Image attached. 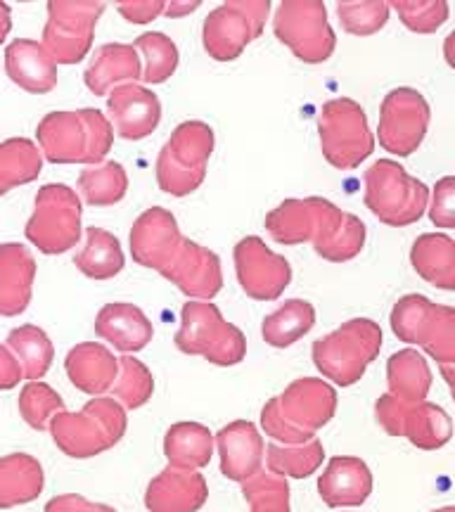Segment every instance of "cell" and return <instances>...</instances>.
<instances>
[{
    "instance_id": "1",
    "label": "cell",
    "mask_w": 455,
    "mask_h": 512,
    "mask_svg": "<svg viewBox=\"0 0 455 512\" xmlns=\"http://www.w3.org/2000/svg\"><path fill=\"white\" fill-rule=\"evenodd\" d=\"M266 228L280 245L311 242L316 254L332 264L356 259L365 245L363 221L320 197L285 200L266 216Z\"/></svg>"
},
{
    "instance_id": "2",
    "label": "cell",
    "mask_w": 455,
    "mask_h": 512,
    "mask_svg": "<svg viewBox=\"0 0 455 512\" xmlns=\"http://www.w3.org/2000/svg\"><path fill=\"white\" fill-rule=\"evenodd\" d=\"M337 392L325 380L301 377L283 394L271 399L261 411V427L266 437L278 444L294 446L316 439L320 427L335 418Z\"/></svg>"
},
{
    "instance_id": "3",
    "label": "cell",
    "mask_w": 455,
    "mask_h": 512,
    "mask_svg": "<svg viewBox=\"0 0 455 512\" xmlns=\"http://www.w3.org/2000/svg\"><path fill=\"white\" fill-rule=\"evenodd\" d=\"M41 155L53 164H102L112 150L110 119L98 110L50 112L36 128Z\"/></svg>"
},
{
    "instance_id": "4",
    "label": "cell",
    "mask_w": 455,
    "mask_h": 512,
    "mask_svg": "<svg viewBox=\"0 0 455 512\" xmlns=\"http://www.w3.org/2000/svg\"><path fill=\"white\" fill-rule=\"evenodd\" d=\"M126 408L112 396H93L79 413H55L48 430L64 456L86 460L110 451L126 434Z\"/></svg>"
},
{
    "instance_id": "5",
    "label": "cell",
    "mask_w": 455,
    "mask_h": 512,
    "mask_svg": "<svg viewBox=\"0 0 455 512\" xmlns=\"http://www.w3.org/2000/svg\"><path fill=\"white\" fill-rule=\"evenodd\" d=\"M380 349V325L370 318H354L313 344V363L323 377L339 387H351L380 356Z\"/></svg>"
},
{
    "instance_id": "6",
    "label": "cell",
    "mask_w": 455,
    "mask_h": 512,
    "mask_svg": "<svg viewBox=\"0 0 455 512\" xmlns=\"http://www.w3.org/2000/svg\"><path fill=\"white\" fill-rule=\"evenodd\" d=\"M176 347L188 356H202L214 366H237L247 356V339L240 328L221 316L211 302H188L181 313Z\"/></svg>"
},
{
    "instance_id": "7",
    "label": "cell",
    "mask_w": 455,
    "mask_h": 512,
    "mask_svg": "<svg viewBox=\"0 0 455 512\" xmlns=\"http://www.w3.org/2000/svg\"><path fill=\"white\" fill-rule=\"evenodd\" d=\"M365 204L382 223L394 228L420 221L427 211V185L406 174L401 164L380 159L365 171Z\"/></svg>"
},
{
    "instance_id": "8",
    "label": "cell",
    "mask_w": 455,
    "mask_h": 512,
    "mask_svg": "<svg viewBox=\"0 0 455 512\" xmlns=\"http://www.w3.org/2000/svg\"><path fill=\"white\" fill-rule=\"evenodd\" d=\"M214 150V131L202 121H185L166 140L157 159V183L173 197L195 192L207 176V162Z\"/></svg>"
},
{
    "instance_id": "9",
    "label": "cell",
    "mask_w": 455,
    "mask_h": 512,
    "mask_svg": "<svg viewBox=\"0 0 455 512\" xmlns=\"http://www.w3.org/2000/svg\"><path fill=\"white\" fill-rule=\"evenodd\" d=\"M24 235L38 252L64 254L81 240V200L64 183L43 185L36 195V209Z\"/></svg>"
},
{
    "instance_id": "10",
    "label": "cell",
    "mask_w": 455,
    "mask_h": 512,
    "mask_svg": "<svg viewBox=\"0 0 455 512\" xmlns=\"http://www.w3.org/2000/svg\"><path fill=\"white\" fill-rule=\"evenodd\" d=\"M318 128L323 155L335 169L351 171L373 155L375 138L368 128V117L351 98L325 102Z\"/></svg>"
},
{
    "instance_id": "11",
    "label": "cell",
    "mask_w": 455,
    "mask_h": 512,
    "mask_svg": "<svg viewBox=\"0 0 455 512\" xmlns=\"http://www.w3.org/2000/svg\"><path fill=\"white\" fill-rule=\"evenodd\" d=\"M275 36L292 48L301 62L320 64L335 53L337 38L330 29L328 10L313 0H290L283 3L273 19Z\"/></svg>"
},
{
    "instance_id": "12",
    "label": "cell",
    "mask_w": 455,
    "mask_h": 512,
    "mask_svg": "<svg viewBox=\"0 0 455 512\" xmlns=\"http://www.w3.org/2000/svg\"><path fill=\"white\" fill-rule=\"evenodd\" d=\"M377 422L392 437H406L422 451H437L451 441V418L437 403H403L392 394L380 396L375 403Z\"/></svg>"
},
{
    "instance_id": "13",
    "label": "cell",
    "mask_w": 455,
    "mask_h": 512,
    "mask_svg": "<svg viewBox=\"0 0 455 512\" xmlns=\"http://www.w3.org/2000/svg\"><path fill=\"white\" fill-rule=\"evenodd\" d=\"M271 3H226L204 22V50L216 62H233L264 31Z\"/></svg>"
},
{
    "instance_id": "14",
    "label": "cell",
    "mask_w": 455,
    "mask_h": 512,
    "mask_svg": "<svg viewBox=\"0 0 455 512\" xmlns=\"http://www.w3.org/2000/svg\"><path fill=\"white\" fill-rule=\"evenodd\" d=\"M105 3H48V24L41 46L55 64H76L93 46V31Z\"/></svg>"
},
{
    "instance_id": "15",
    "label": "cell",
    "mask_w": 455,
    "mask_h": 512,
    "mask_svg": "<svg viewBox=\"0 0 455 512\" xmlns=\"http://www.w3.org/2000/svg\"><path fill=\"white\" fill-rule=\"evenodd\" d=\"M429 105L413 88H394L382 102L377 138L387 152L399 157L413 155L427 136Z\"/></svg>"
},
{
    "instance_id": "16",
    "label": "cell",
    "mask_w": 455,
    "mask_h": 512,
    "mask_svg": "<svg viewBox=\"0 0 455 512\" xmlns=\"http://www.w3.org/2000/svg\"><path fill=\"white\" fill-rule=\"evenodd\" d=\"M235 271L240 287L256 302H275L292 283V266L261 238H245L235 247Z\"/></svg>"
},
{
    "instance_id": "17",
    "label": "cell",
    "mask_w": 455,
    "mask_h": 512,
    "mask_svg": "<svg viewBox=\"0 0 455 512\" xmlns=\"http://www.w3.org/2000/svg\"><path fill=\"white\" fill-rule=\"evenodd\" d=\"M162 275L192 302H211L223 287L221 259L211 249L185 240Z\"/></svg>"
},
{
    "instance_id": "18",
    "label": "cell",
    "mask_w": 455,
    "mask_h": 512,
    "mask_svg": "<svg viewBox=\"0 0 455 512\" xmlns=\"http://www.w3.org/2000/svg\"><path fill=\"white\" fill-rule=\"evenodd\" d=\"M185 242V238L178 230V223L173 214L162 209L152 207L147 209L138 221L133 223L131 230V254L133 261L145 268H155L162 273L166 266L171 264L173 256Z\"/></svg>"
},
{
    "instance_id": "19",
    "label": "cell",
    "mask_w": 455,
    "mask_h": 512,
    "mask_svg": "<svg viewBox=\"0 0 455 512\" xmlns=\"http://www.w3.org/2000/svg\"><path fill=\"white\" fill-rule=\"evenodd\" d=\"M107 110H110L112 131L124 140H143L162 121V102L152 91L138 83H124L112 88Z\"/></svg>"
},
{
    "instance_id": "20",
    "label": "cell",
    "mask_w": 455,
    "mask_h": 512,
    "mask_svg": "<svg viewBox=\"0 0 455 512\" xmlns=\"http://www.w3.org/2000/svg\"><path fill=\"white\" fill-rule=\"evenodd\" d=\"M219 448L221 472L233 482L242 484L252 479L256 472L264 470L266 444L254 422L235 420L214 437Z\"/></svg>"
},
{
    "instance_id": "21",
    "label": "cell",
    "mask_w": 455,
    "mask_h": 512,
    "mask_svg": "<svg viewBox=\"0 0 455 512\" xmlns=\"http://www.w3.org/2000/svg\"><path fill=\"white\" fill-rule=\"evenodd\" d=\"M209 498V486L200 470L166 467L147 484L145 508L150 512H197Z\"/></svg>"
},
{
    "instance_id": "22",
    "label": "cell",
    "mask_w": 455,
    "mask_h": 512,
    "mask_svg": "<svg viewBox=\"0 0 455 512\" xmlns=\"http://www.w3.org/2000/svg\"><path fill=\"white\" fill-rule=\"evenodd\" d=\"M318 494L328 508H358L373 494V472L354 456L332 458L318 479Z\"/></svg>"
},
{
    "instance_id": "23",
    "label": "cell",
    "mask_w": 455,
    "mask_h": 512,
    "mask_svg": "<svg viewBox=\"0 0 455 512\" xmlns=\"http://www.w3.org/2000/svg\"><path fill=\"white\" fill-rule=\"evenodd\" d=\"M34 280V254L19 242L0 245V316L15 318L29 309Z\"/></svg>"
},
{
    "instance_id": "24",
    "label": "cell",
    "mask_w": 455,
    "mask_h": 512,
    "mask_svg": "<svg viewBox=\"0 0 455 512\" xmlns=\"http://www.w3.org/2000/svg\"><path fill=\"white\" fill-rule=\"evenodd\" d=\"M95 335L102 342L112 344L114 349L131 356L143 351L152 342L155 330H152V323L145 316V311L138 309L136 304L114 302L100 309L98 318H95Z\"/></svg>"
},
{
    "instance_id": "25",
    "label": "cell",
    "mask_w": 455,
    "mask_h": 512,
    "mask_svg": "<svg viewBox=\"0 0 455 512\" xmlns=\"http://www.w3.org/2000/svg\"><path fill=\"white\" fill-rule=\"evenodd\" d=\"M5 72L22 91L43 95L57 86V64L46 48L31 38H17L5 50Z\"/></svg>"
},
{
    "instance_id": "26",
    "label": "cell",
    "mask_w": 455,
    "mask_h": 512,
    "mask_svg": "<svg viewBox=\"0 0 455 512\" xmlns=\"http://www.w3.org/2000/svg\"><path fill=\"white\" fill-rule=\"evenodd\" d=\"M64 370L79 392L88 396H105L119 375V358L105 344L86 342L69 351Z\"/></svg>"
},
{
    "instance_id": "27",
    "label": "cell",
    "mask_w": 455,
    "mask_h": 512,
    "mask_svg": "<svg viewBox=\"0 0 455 512\" xmlns=\"http://www.w3.org/2000/svg\"><path fill=\"white\" fill-rule=\"evenodd\" d=\"M143 76L138 50L126 43H107L98 48L91 67L86 69V86L95 95H107L124 83H136Z\"/></svg>"
},
{
    "instance_id": "28",
    "label": "cell",
    "mask_w": 455,
    "mask_h": 512,
    "mask_svg": "<svg viewBox=\"0 0 455 512\" xmlns=\"http://www.w3.org/2000/svg\"><path fill=\"white\" fill-rule=\"evenodd\" d=\"M46 486L43 465L29 453H10L0 458V510L27 505L41 496Z\"/></svg>"
},
{
    "instance_id": "29",
    "label": "cell",
    "mask_w": 455,
    "mask_h": 512,
    "mask_svg": "<svg viewBox=\"0 0 455 512\" xmlns=\"http://www.w3.org/2000/svg\"><path fill=\"white\" fill-rule=\"evenodd\" d=\"M415 273L439 290H455V242L444 233H427L410 249Z\"/></svg>"
},
{
    "instance_id": "30",
    "label": "cell",
    "mask_w": 455,
    "mask_h": 512,
    "mask_svg": "<svg viewBox=\"0 0 455 512\" xmlns=\"http://www.w3.org/2000/svg\"><path fill=\"white\" fill-rule=\"evenodd\" d=\"M164 456L178 470H202L214 456V434L200 422H176L164 437Z\"/></svg>"
},
{
    "instance_id": "31",
    "label": "cell",
    "mask_w": 455,
    "mask_h": 512,
    "mask_svg": "<svg viewBox=\"0 0 455 512\" xmlns=\"http://www.w3.org/2000/svg\"><path fill=\"white\" fill-rule=\"evenodd\" d=\"M389 394L403 403L427 401L432 389V370L418 351L403 349L394 354L387 363Z\"/></svg>"
},
{
    "instance_id": "32",
    "label": "cell",
    "mask_w": 455,
    "mask_h": 512,
    "mask_svg": "<svg viewBox=\"0 0 455 512\" xmlns=\"http://www.w3.org/2000/svg\"><path fill=\"white\" fill-rule=\"evenodd\" d=\"M74 264L91 280H112L114 275L124 271V249L110 230L88 228L86 245L74 256Z\"/></svg>"
},
{
    "instance_id": "33",
    "label": "cell",
    "mask_w": 455,
    "mask_h": 512,
    "mask_svg": "<svg viewBox=\"0 0 455 512\" xmlns=\"http://www.w3.org/2000/svg\"><path fill=\"white\" fill-rule=\"evenodd\" d=\"M12 354H15L22 375L27 382L43 380L55 361V347L50 337L36 325H19L10 330L8 344H5Z\"/></svg>"
},
{
    "instance_id": "34",
    "label": "cell",
    "mask_w": 455,
    "mask_h": 512,
    "mask_svg": "<svg viewBox=\"0 0 455 512\" xmlns=\"http://www.w3.org/2000/svg\"><path fill=\"white\" fill-rule=\"evenodd\" d=\"M316 325V309L306 299H290L280 306L278 311H273L271 316L264 318V335L266 344H271L275 349H287L292 344H297L301 337H306Z\"/></svg>"
},
{
    "instance_id": "35",
    "label": "cell",
    "mask_w": 455,
    "mask_h": 512,
    "mask_svg": "<svg viewBox=\"0 0 455 512\" xmlns=\"http://www.w3.org/2000/svg\"><path fill=\"white\" fill-rule=\"evenodd\" d=\"M43 169V155L29 138H10L0 143V197L17 185L36 181Z\"/></svg>"
},
{
    "instance_id": "36",
    "label": "cell",
    "mask_w": 455,
    "mask_h": 512,
    "mask_svg": "<svg viewBox=\"0 0 455 512\" xmlns=\"http://www.w3.org/2000/svg\"><path fill=\"white\" fill-rule=\"evenodd\" d=\"M325 460V448L318 439L306 441V444H268L264 465L268 472L278 477H292V479H306L316 475L318 467Z\"/></svg>"
},
{
    "instance_id": "37",
    "label": "cell",
    "mask_w": 455,
    "mask_h": 512,
    "mask_svg": "<svg viewBox=\"0 0 455 512\" xmlns=\"http://www.w3.org/2000/svg\"><path fill=\"white\" fill-rule=\"evenodd\" d=\"M79 190L83 200L93 207H110L126 197L128 176L119 162H102L86 166L79 176Z\"/></svg>"
},
{
    "instance_id": "38",
    "label": "cell",
    "mask_w": 455,
    "mask_h": 512,
    "mask_svg": "<svg viewBox=\"0 0 455 512\" xmlns=\"http://www.w3.org/2000/svg\"><path fill=\"white\" fill-rule=\"evenodd\" d=\"M110 392L114 401L121 403L128 411H136V408H143L152 399L155 377H152L145 363H140L138 358L126 354L119 358V375Z\"/></svg>"
},
{
    "instance_id": "39",
    "label": "cell",
    "mask_w": 455,
    "mask_h": 512,
    "mask_svg": "<svg viewBox=\"0 0 455 512\" xmlns=\"http://www.w3.org/2000/svg\"><path fill=\"white\" fill-rule=\"evenodd\" d=\"M439 304H432L422 294H406L399 299L392 311V330L394 335L406 344H422L429 325H432L434 313Z\"/></svg>"
},
{
    "instance_id": "40",
    "label": "cell",
    "mask_w": 455,
    "mask_h": 512,
    "mask_svg": "<svg viewBox=\"0 0 455 512\" xmlns=\"http://www.w3.org/2000/svg\"><path fill=\"white\" fill-rule=\"evenodd\" d=\"M242 496L252 512H292L290 510V484L285 477L273 475L266 467L252 479L242 482Z\"/></svg>"
},
{
    "instance_id": "41",
    "label": "cell",
    "mask_w": 455,
    "mask_h": 512,
    "mask_svg": "<svg viewBox=\"0 0 455 512\" xmlns=\"http://www.w3.org/2000/svg\"><path fill=\"white\" fill-rule=\"evenodd\" d=\"M62 411H67L64 399L46 382H27L22 392H19V413H22L24 422H27L31 430H48L50 418Z\"/></svg>"
},
{
    "instance_id": "42",
    "label": "cell",
    "mask_w": 455,
    "mask_h": 512,
    "mask_svg": "<svg viewBox=\"0 0 455 512\" xmlns=\"http://www.w3.org/2000/svg\"><path fill=\"white\" fill-rule=\"evenodd\" d=\"M422 349L439 363L441 375L451 387L455 368V311L451 306H439L432 328H429L425 342H422Z\"/></svg>"
},
{
    "instance_id": "43",
    "label": "cell",
    "mask_w": 455,
    "mask_h": 512,
    "mask_svg": "<svg viewBox=\"0 0 455 512\" xmlns=\"http://www.w3.org/2000/svg\"><path fill=\"white\" fill-rule=\"evenodd\" d=\"M133 48L140 50L145 57V72L140 79L145 83H164L178 67V48L169 36L152 31L143 34L133 43Z\"/></svg>"
},
{
    "instance_id": "44",
    "label": "cell",
    "mask_w": 455,
    "mask_h": 512,
    "mask_svg": "<svg viewBox=\"0 0 455 512\" xmlns=\"http://www.w3.org/2000/svg\"><path fill=\"white\" fill-rule=\"evenodd\" d=\"M337 15L346 34L373 36L387 24L389 5L380 0L377 3H339Z\"/></svg>"
},
{
    "instance_id": "45",
    "label": "cell",
    "mask_w": 455,
    "mask_h": 512,
    "mask_svg": "<svg viewBox=\"0 0 455 512\" xmlns=\"http://www.w3.org/2000/svg\"><path fill=\"white\" fill-rule=\"evenodd\" d=\"M399 12L401 22L415 34H434L444 27L448 19V3L444 0H432V3H392L389 10Z\"/></svg>"
},
{
    "instance_id": "46",
    "label": "cell",
    "mask_w": 455,
    "mask_h": 512,
    "mask_svg": "<svg viewBox=\"0 0 455 512\" xmlns=\"http://www.w3.org/2000/svg\"><path fill=\"white\" fill-rule=\"evenodd\" d=\"M429 207V219L437 228L451 230L455 226V178L444 176L434 185L432 204Z\"/></svg>"
},
{
    "instance_id": "47",
    "label": "cell",
    "mask_w": 455,
    "mask_h": 512,
    "mask_svg": "<svg viewBox=\"0 0 455 512\" xmlns=\"http://www.w3.org/2000/svg\"><path fill=\"white\" fill-rule=\"evenodd\" d=\"M43 512H117V510L110 508V505L88 501V498H83L79 494H64V496L53 498V501H48L46 510Z\"/></svg>"
},
{
    "instance_id": "48",
    "label": "cell",
    "mask_w": 455,
    "mask_h": 512,
    "mask_svg": "<svg viewBox=\"0 0 455 512\" xmlns=\"http://www.w3.org/2000/svg\"><path fill=\"white\" fill-rule=\"evenodd\" d=\"M166 3L162 0H147V3H117V10L131 24H147L159 15H164Z\"/></svg>"
},
{
    "instance_id": "49",
    "label": "cell",
    "mask_w": 455,
    "mask_h": 512,
    "mask_svg": "<svg viewBox=\"0 0 455 512\" xmlns=\"http://www.w3.org/2000/svg\"><path fill=\"white\" fill-rule=\"evenodd\" d=\"M22 380H24V375H22V368H19L15 354H12L5 344H0V392L15 389Z\"/></svg>"
},
{
    "instance_id": "50",
    "label": "cell",
    "mask_w": 455,
    "mask_h": 512,
    "mask_svg": "<svg viewBox=\"0 0 455 512\" xmlns=\"http://www.w3.org/2000/svg\"><path fill=\"white\" fill-rule=\"evenodd\" d=\"M197 8H200V3H169L164 8V15L183 17V15H190V12H195Z\"/></svg>"
},
{
    "instance_id": "51",
    "label": "cell",
    "mask_w": 455,
    "mask_h": 512,
    "mask_svg": "<svg viewBox=\"0 0 455 512\" xmlns=\"http://www.w3.org/2000/svg\"><path fill=\"white\" fill-rule=\"evenodd\" d=\"M12 29V17H10V8L5 3H0V43L5 41Z\"/></svg>"
},
{
    "instance_id": "52",
    "label": "cell",
    "mask_w": 455,
    "mask_h": 512,
    "mask_svg": "<svg viewBox=\"0 0 455 512\" xmlns=\"http://www.w3.org/2000/svg\"><path fill=\"white\" fill-rule=\"evenodd\" d=\"M432 512H455L453 505H446V508H439V510H432Z\"/></svg>"
}]
</instances>
